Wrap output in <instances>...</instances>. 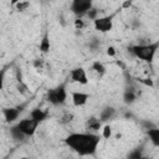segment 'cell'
Segmentation results:
<instances>
[{
	"mask_svg": "<svg viewBox=\"0 0 159 159\" xmlns=\"http://www.w3.org/2000/svg\"><path fill=\"white\" fill-rule=\"evenodd\" d=\"M101 137L93 132L70 133L65 138L66 145L78 155H93L98 148Z\"/></svg>",
	"mask_w": 159,
	"mask_h": 159,
	"instance_id": "obj_1",
	"label": "cell"
},
{
	"mask_svg": "<svg viewBox=\"0 0 159 159\" xmlns=\"http://www.w3.org/2000/svg\"><path fill=\"white\" fill-rule=\"evenodd\" d=\"M159 48V42H149V43H140V45H134L130 47L133 55L144 61V62H153L154 57L157 55V51Z\"/></svg>",
	"mask_w": 159,
	"mask_h": 159,
	"instance_id": "obj_2",
	"label": "cell"
},
{
	"mask_svg": "<svg viewBox=\"0 0 159 159\" xmlns=\"http://www.w3.org/2000/svg\"><path fill=\"white\" fill-rule=\"evenodd\" d=\"M46 99L53 106L63 104L67 99V91H66L65 84H60L55 88L48 89L46 93Z\"/></svg>",
	"mask_w": 159,
	"mask_h": 159,
	"instance_id": "obj_3",
	"label": "cell"
},
{
	"mask_svg": "<svg viewBox=\"0 0 159 159\" xmlns=\"http://www.w3.org/2000/svg\"><path fill=\"white\" fill-rule=\"evenodd\" d=\"M92 5H93V0H72L70 10L76 16L81 17L83 15H87V12L92 9Z\"/></svg>",
	"mask_w": 159,
	"mask_h": 159,
	"instance_id": "obj_4",
	"label": "cell"
},
{
	"mask_svg": "<svg viewBox=\"0 0 159 159\" xmlns=\"http://www.w3.org/2000/svg\"><path fill=\"white\" fill-rule=\"evenodd\" d=\"M39 124L40 123L36 122L35 119H32L31 117L24 118V119H21V120L17 122V127L25 134V137H32L36 133V129H37Z\"/></svg>",
	"mask_w": 159,
	"mask_h": 159,
	"instance_id": "obj_5",
	"label": "cell"
},
{
	"mask_svg": "<svg viewBox=\"0 0 159 159\" xmlns=\"http://www.w3.org/2000/svg\"><path fill=\"white\" fill-rule=\"evenodd\" d=\"M93 26L98 32L106 34L113 29V16H101L93 20Z\"/></svg>",
	"mask_w": 159,
	"mask_h": 159,
	"instance_id": "obj_6",
	"label": "cell"
},
{
	"mask_svg": "<svg viewBox=\"0 0 159 159\" xmlns=\"http://www.w3.org/2000/svg\"><path fill=\"white\" fill-rule=\"evenodd\" d=\"M70 80L73 83H78V84H87L88 83V76H87V71L83 67H75L70 71Z\"/></svg>",
	"mask_w": 159,
	"mask_h": 159,
	"instance_id": "obj_7",
	"label": "cell"
},
{
	"mask_svg": "<svg viewBox=\"0 0 159 159\" xmlns=\"http://www.w3.org/2000/svg\"><path fill=\"white\" fill-rule=\"evenodd\" d=\"M22 109L21 107H7V108H4L2 109V114H4V118L7 123H12L15 122L20 114H21Z\"/></svg>",
	"mask_w": 159,
	"mask_h": 159,
	"instance_id": "obj_8",
	"label": "cell"
},
{
	"mask_svg": "<svg viewBox=\"0 0 159 159\" xmlns=\"http://www.w3.org/2000/svg\"><path fill=\"white\" fill-rule=\"evenodd\" d=\"M72 103L73 106L76 107H82L84 106L88 99H89V94L86 93V92H81V91H76V92H72Z\"/></svg>",
	"mask_w": 159,
	"mask_h": 159,
	"instance_id": "obj_9",
	"label": "cell"
},
{
	"mask_svg": "<svg viewBox=\"0 0 159 159\" xmlns=\"http://www.w3.org/2000/svg\"><path fill=\"white\" fill-rule=\"evenodd\" d=\"M102 127V120L99 119V117H89L87 120H86V128L92 132H96V130H99Z\"/></svg>",
	"mask_w": 159,
	"mask_h": 159,
	"instance_id": "obj_10",
	"label": "cell"
},
{
	"mask_svg": "<svg viewBox=\"0 0 159 159\" xmlns=\"http://www.w3.org/2000/svg\"><path fill=\"white\" fill-rule=\"evenodd\" d=\"M30 117L32 119H35L36 122L39 123H42L46 118H47V112L41 109V108H34L31 112H30Z\"/></svg>",
	"mask_w": 159,
	"mask_h": 159,
	"instance_id": "obj_11",
	"label": "cell"
},
{
	"mask_svg": "<svg viewBox=\"0 0 159 159\" xmlns=\"http://www.w3.org/2000/svg\"><path fill=\"white\" fill-rule=\"evenodd\" d=\"M39 50L42 53H48L50 52V50H51V41H50V35L48 34H45L43 37L41 39L40 45H39Z\"/></svg>",
	"mask_w": 159,
	"mask_h": 159,
	"instance_id": "obj_12",
	"label": "cell"
},
{
	"mask_svg": "<svg viewBox=\"0 0 159 159\" xmlns=\"http://www.w3.org/2000/svg\"><path fill=\"white\" fill-rule=\"evenodd\" d=\"M114 114H116V109H114L113 107H106V108H103V109L101 111V113H99V119H101L102 122H107V120L112 119V118L114 117Z\"/></svg>",
	"mask_w": 159,
	"mask_h": 159,
	"instance_id": "obj_13",
	"label": "cell"
},
{
	"mask_svg": "<svg viewBox=\"0 0 159 159\" xmlns=\"http://www.w3.org/2000/svg\"><path fill=\"white\" fill-rule=\"evenodd\" d=\"M150 143L154 147H159V128H150L147 132Z\"/></svg>",
	"mask_w": 159,
	"mask_h": 159,
	"instance_id": "obj_14",
	"label": "cell"
},
{
	"mask_svg": "<svg viewBox=\"0 0 159 159\" xmlns=\"http://www.w3.org/2000/svg\"><path fill=\"white\" fill-rule=\"evenodd\" d=\"M91 70H92L98 77H102V76L106 73V71H107L104 63L101 62V61H94V62L92 63V66H91Z\"/></svg>",
	"mask_w": 159,
	"mask_h": 159,
	"instance_id": "obj_15",
	"label": "cell"
},
{
	"mask_svg": "<svg viewBox=\"0 0 159 159\" xmlns=\"http://www.w3.org/2000/svg\"><path fill=\"white\" fill-rule=\"evenodd\" d=\"M10 134H11V137H12L14 139H16V140H21V139L25 138V134L20 130V128L17 127V124H16V125H12V127L10 128Z\"/></svg>",
	"mask_w": 159,
	"mask_h": 159,
	"instance_id": "obj_16",
	"label": "cell"
},
{
	"mask_svg": "<svg viewBox=\"0 0 159 159\" xmlns=\"http://www.w3.org/2000/svg\"><path fill=\"white\" fill-rule=\"evenodd\" d=\"M137 99V96L133 91H125L123 93V102L127 103V104H132L133 102H135Z\"/></svg>",
	"mask_w": 159,
	"mask_h": 159,
	"instance_id": "obj_17",
	"label": "cell"
},
{
	"mask_svg": "<svg viewBox=\"0 0 159 159\" xmlns=\"http://www.w3.org/2000/svg\"><path fill=\"white\" fill-rule=\"evenodd\" d=\"M73 118H75L73 113H71V112H65V113L62 114V117L60 118V123H62V124L71 123V122L73 120Z\"/></svg>",
	"mask_w": 159,
	"mask_h": 159,
	"instance_id": "obj_18",
	"label": "cell"
},
{
	"mask_svg": "<svg viewBox=\"0 0 159 159\" xmlns=\"http://www.w3.org/2000/svg\"><path fill=\"white\" fill-rule=\"evenodd\" d=\"M31 5V2H30V0H25V1H21V2H17L14 7L17 10V11H20V12H22V11H26L27 9H29V6Z\"/></svg>",
	"mask_w": 159,
	"mask_h": 159,
	"instance_id": "obj_19",
	"label": "cell"
},
{
	"mask_svg": "<svg viewBox=\"0 0 159 159\" xmlns=\"http://www.w3.org/2000/svg\"><path fill=\"white\" fill-rule=\"evenodd\" d=\"M112 135V127L109 124H104L103 129H102V137L106 139H109Z\"/></svg>",
	"mask_w": 159,
	"mask_h": 159,
	"instance_id": "obj_20",
	"label": "cell"
},
{
	"mask_svg": "<svg viewBox=\"0 0 159 159\" xmlns=\"http://www.w3.org/2000/svg\"><path fill=\"white\" fill-rule=\"evenodd\" d=\"M32 66H34L36 70H42L43 66H45V61H43L42 58H36V60H34Z\"/></svg>",
	"mask_w": 159,
	"mask_h": 159,
	"instance_id": "obj_21",
	"label": "cell"
},
{
	"mask_svg": "<svg viewBox=\"0 0 159 159\" xmlns=\"http://www.w3.org/2000/svg\"><path fill=\"white\" fill-rule=\"evenodd\" d=\"M17 91L20 92V93H22V94H25L26 92H27V86L22 82V81H19V84H17Z\"/></svg>",
	"mask_w": 159,
	"mask_h": 159,
	"instance_id": "obj_22",
	"label": "cell"
},
{
	"mask_svg": "<svg viewBox=\"0 0 159 159\" xmlns=\"http://www.w3.org/2000/svg\"><path fill=\"white\" fill-rule=\"evenodd\" d=\"M75 26H76V29H77V30H78V29L81 30V29L84 26L83 20H81V19H76V20H75Z\"/></svg>",
	"mask_w": 159,
	"mask_h": 159,
	"instance_id": "obj_23",
	"label": "cell"
},
{
	"mask_svg": "<svg viewBox=\"0 0 159 159\" xmlns=\"http://www.w3.org/2000/svg\"><path fill=\"white\" fill-rule=\"evenodd\" d=\"M96 15H97V10H94L93 7L87 12V16H88L89 19H93V20H94V19H97V17H96Z\"/></svg>",
	"mask_w": 159,
	"mask_h": 159,
	"instance_id": "obj_24",
	"label": "cell"
},
{
	"mask_svg": "<svg viewBox=\"0 0 159 159\" xmlns=\"http://www.w3.org/2000/svg\"><path fill=\"white\" fill-rule=\"evenodd\" d=\"M107 55H108L109 57H113V56H116V48H114L113 46H109V47L107 48Z\"/></svg>",
	"mask_w": 159,
	"mask_h": 159,
	"instance_id": "obj_25",
	"label": "cell"
},
{
	"mask_svg": "<svg viewBox=\"0 0 159 159\" xmlns=\"http://www.w3.org/2000/svg\"><path fill=\"white\" fill-rule=\"evenodd\" d=\"M132 5V0H125L123 4H122V7L123 9H127V7H129Z\"/></svg>",
	"mask_w": 159,
	"mask_h": 159,
	"instance_id": "obj_26",
	"label": "cell"
},
{
	"mask_svg": "<svg viewBox=\"0 0 159 159\" xmlns=\"http://www.w3.org/2000/svg\"><path fill=\"white\" fill-rule=\"evenodd\" d=\"M128 157H129V158H140V157H142V154H140V153H138V152H135V153L129 154Z\"/></svg>",
	"mask_w": 159,
	"mask_h": 159,
	"instance_id": "obj_27",
	"label": "cell"
},
{
	"mask_svg": "<svg viewBox=\"0 0 159 159\" xmlns=\"http://www.w3.org/2000/svg\"><path fill=\"white\" fill-rule=\"evenodd\" d=\"M21 1H25V0H10V5L11 6H15L17 2H21Z\"/></svg>",
	"mask_w": 159,
	"mask_h": 159,
	"instance_id": "obj_28",
	"label": "cell"
}]
</instances>
